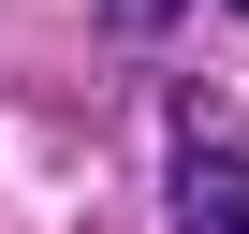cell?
I'll return each instance as SVG.
<instances>
[{
	"label": "cell",
	"mask_w": 249,
	"mask_h": 234,
	"mask_svg": "<svg viewBox=\"0 0 249 234\" xmlns=\"http://www.w3.org/2000/svg\"><path fill=\"white\" fill-rule=\"evenodd\" d=\"M161 176H176V234H249V147L220 132L205 102H176V147H161Z\"/></svg>",
	"instance_id": "cell-1"
},
{
	"label": "cell",
	"mask_w": 249,
	"mask_h": 234,
	"mask_svg": "<svg viewBox=\"0 0 249 234\" xmlns=\"http://www.w3.org/2000/svg\"><path fill=\"white\" fill-rule=\"evenodd\" d=\"M176 15H191V0H103V30H117V44H161Z\"/></svg>",
	"instance_id": "cell-2"
},
{
	"label": "cell",
	"mask_w": 249,
	"mask_h": 234,
	"mask_svg": "<svg viewBox=\"0 0 249 234\" xmlns=\"http://www.w3.org/2000/svg\"><path fill=\"white\" fill-rule=\"evenodd\" d=\"M234 15H249V0H234Z\"/></svg>",
	"instance_id": "cell-3"
}]
</instances>
